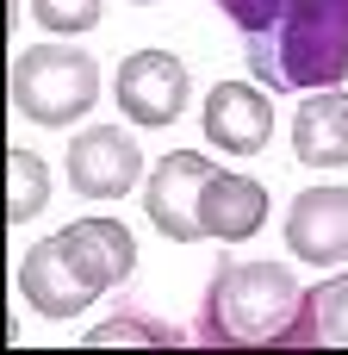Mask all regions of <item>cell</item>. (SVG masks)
Wrapping results in <instances>:
<instances>
[{"label": "cell", "mask_w": 348, "mask_h": 355, "mask_svg": "<svg viewBox=\"0 0 348 355\" xmlns=\"http://www.w3.org/2000/svg\"><path fill=\"white\" fill-rule=\"evenodd\" d=\"M100 100V62L62 37L50 44H31L19 50L12 62V106L31 119V125H81Z\"/></svg>", "instance_id": "277c9868"}, {"label": "cell", "mask_w": 348, "mask_h": 355, "mask_svg": "<svg viewBox=\"0 0 348 355\" xmlns=\"http://www.w3.org/2000/svg\"><path fill=\"white\" fill-rule=\"evenodd\" d=\"M100 12H106V0H31V19L50 37H81L100 25Z\"/></svg>", "instance_id": "9a60e30c"}, {"label": "cell", "mask_w": 348, "mask_h": 355, "mask_svg": "<svg viewBox=\"0 0 348 355\" xmlns=\"http://www.w3.org/2000/svg\"><path fill=\"white\" fill-rule=\"evenodd\" d=\"M205 144L224 150V156H262L268 137H274V100L255 87V81H218L205 94Z\"/></svg>", "instance_id": "ba28073f"}, {"label": "cell", "mask_w": 348, "mask_h": 355, "mask_svg": "<svg viewBox=\"0 0 348 355\" xmlns=\"http://www.w3.org/2000/svg\"><path fill=\"white\" fill-rule=\"evenodd\" d=\"M299 349H348V275H336V281L305 293Z\"/></svg>", "instance_id": "7c38bea8"}, {"label": "cell", "mask_w": 348, "mask_h": 355, "mask_svg": "<svg viewBox=\"0 0 348 355\" xmlns=\"http://www.w3.org/2000/svg\"><path fill=\"white\" fill-rule=\"evenodd\" d=\"M199 225H205V237H218V243H243V237H255L262 225H268V187L262 181H249V175H212L205 181V193H199Z\"/></svg>", "instance_id": "30bf717a"}, {"label": "cell", "mask_w": 348, "mask_h": 355, "mask_svg": "<svg viewBox=\"0 0 348 355\" xmlns=\"http://www.w3.org/2000/svg\"><path fill=\"white\" fill-rule=\"evenodd\" d=\"M305 287L280 262H237L224 256L205 281L193 343L199 349H299Z\"/></svg>", "instance_id": "7a4b0ae2"}, {"label": "cell", "mask_w": 348, "mask_h": 355, "mask_svg": "<svg viewBox=\"0 0 348 355\" xmlns=\"http://www.w3.org/2000/svg\"><path fill=\"white\" fill-rule=\"evenodd\" d=\"M137 6H156V0H137Z\"/></svg>", "instance_id": "e0dca14e"}, {"label": "cell", "mask_w": 348, "mask_h": 355, "mask_svg": "<svg viewBox=\"0 0 348 355\" xmlns=\"http://www.w3.org/2000/svg\"><path fill=\"white\" fill-rule=\"evenodd\" d=\"M131 275H137V237L118 218H75L25 250L19 293L37 318H81L106 287H125Z\"/></svg>", "instance_id": "6da1fadb"}, {"label": "cell", "mask_w": 348, "mask_h": 355, "mask_svg": "<svg viewBox=\"0 0 348 355\" xmlns=\"http://www.w3.org/2000/svg\"><path fill=\"white\" fill-rule=\"evenodd\" d=\"M81 343H87V349H112V343H137V349H174V343H181V331H168L162 318H143V312H118V318L93 324Z\"/></svg>", "instance_id": "5bb4252c"}, {"label": "cell", "mask_w": 348, "mask_h": 355, "mask_svg": "<svg viewBox=\"0 0 348 355\" xmlns=\"http://www.w3.org/2000/svg\"><path fill=\"white\" fill-rule=\"evenodd\" d=\"M212 6H218V12H224L230 25H243V37H249V31H262V25H274L286 0H212Z\"/></svg>", "instance_id": "2e32d148"}, {"label": "cell", "mask_w": 348, "mask_h": 355, "mask_svg": "<svg viewBox=\"0 0 348 355\" xmlns=\"http://www.w3.org/2000/svg\"><path fill=\"white\" fill-rule=\"evenodd\" d=\"M50 200V175L31 150H6V225H31Z\"/></svg>", "instance_id": "4fadbf2b"}, {"label": "cell", "mask_w": 348, "mask_h": 355, "mask_svg": "<svg viewBox=\"0 0 348 355\" xmlns=\"http://www.w3.org/2000/svg\"><path fill=\"white\" fill-rule=\"evenodd\" d=\"M112 100H118V112H125L131 125L162 131V125H174V119L187 112V100H193L187 62H181L174 50H137V56L118 62V75H112Z\"/></svg>", "instance_id": "5b68a950"}, {"label": "cell", "mask_w": 348, "mask_h": 355, "mask_svg": "<svg viewBox=\"0 0 348 355\" xmlns=\"http://www.w3.org/2000/svg\"><path fill=\"white\" fill-rule=\"evenodd\" d=\"M293 156L305 168H348V94L318 87L293 119Z\"/></svg>", "instance_id": "8fae6325"}, {"label": "cell", "mask_w": 348, "mask_h": 355, "mask_svg": "<svg viewBox=\"0 0 348 355\" xmlns=\"http://www.w3.org/2000/svg\"><path fill=\"white\" fill-rule=\"evenodd\" d=\"M62 168H68V187L81 200H125L143 175V150L125 125H87L68 137Z\"/></svg>", "instance_id": "8992f818"}, {"label": "cell", "mask_w": 348, "mask_h": 355, "mask_svg": "<svg viewBox=\"0 0 348 355\" xmlns=\"http://www.w3.org/2000/svg\"><path fill=\"white\" fill-rule=\"evenodd\" d=\"M286 250L305 268H342L348 262V187L324 181L305 187L286 212Z\"/></svg>", "instance_id": "9c48e42d"}, {"label": "cell", "mask_w": 348, "mask_h": 355, "mask_svg": "<svg viewBox=\"0 0 348 355\" xmlns=\"http://www.w3.org/2000/svg\"><path fill=\"white\" fill-rule=\"evenodd\" d=\"M249 75L280 94L342 87L348 75V0H286L274 25L243 37Z\"/></svg>", "instance_id": "3957f363"}, {"label": "cell", "mask_w": 348, "mask_h": 355, "mask_svg": "<svg viewBox=\"0 0 348 355\" xmlns=\"http://www.w3.org/2000/svg\"><path fill=\"white\" fill-rule=\"evenodd\" d=\"M212 175H218V168H212L199 150H168V156L156 162V175L143 181V212H149V225H156L162 237H174V243H199V237H205V225H199V193H205Z\"/></svg>", "instance_id": "52a82bcc"}]
</instances>
